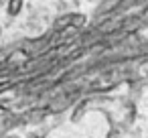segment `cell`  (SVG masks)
Listing matches in <instances>:
<instances>
[{"mask_svg":"<svg viewBox=\"0 0 148 138\" xmlns=\"http://www.w3.org/2000/svg\"><path fill=\"white\" fill-rule=\"evenodd\" d=\"M97 110L101 112L112 128H124L128 124L134 122L136 116V108L132 102L124 100V97H110V95H87L85 100H79L73 108V116L71 122H77L79 118H83L87 112Z\"/></svg>","mask_w":148,"mask_h":138,"instance_id":"cell-1","label":"cell"},{"mask_svg":"<svg viewBox=\"0 0 148 138\" xmlns=\"http://www.w3.org/2000/svg\"><path fill=\"white\" fill-rule=\"evenodd\" d=\"M87 19L81 14V12H67V14H61L55 19L53 23V33L55 35H61L65 31H81L85 27Z\"/></svg>","mask_w":148,"mask_h":138,"instance_id":"cell-2","label":"cell"},{"mask_svg":"<svg viewBox=\"0 0 148 138\" xmlns=\"http://www.w3.org/2000/svg\"><path fill=\"white\" fill-rule=\"evenodd\" d=\"M75 104H77V93H73V91H61L55 97H51L43 110L47 114H61V112H65L69 108H75Z\"/></svg>","mask_w":148,"mask_h":138,"instance_id":"cell-3","label":"cell"},{"mask_svg":"<svg viewBox=\"0 0 148 138\" xmlns=\"http://www.w3.org/2000/svg\"><path fill=\"white\" fill-rule=\"evenodd\" d=\"M124 2V0H101V2L97 4V8H95V14L97 16H106V14H116V10H118V6Z\"/></svg>","mask_w":148,"mask_h":138,"instance_id":"cell-4","label":"cell"},{"mask_svg":"<svg viewBox=\"0 0 148 138\" xmlns=\"http://www.w3.org/2000/svg\"><path fill=\"white\" fill-rule=\"evenodd\" d=\"M23 4H25V0H8L6 2V14L8 16H18L23 12Z\"/></svg>","mask_w":148,"mask_h":138,"instance_id":"cell-5","label":"cell"},{"mask_svg":"<svg viewBox=\"0 0 148 138\" xmlns=\"http://www.w3.org/2000/svg\"><path fill=\"white\" fill-rule=\"evenodd\" d=\"M0 138H18V136H12V134H4V136H0Z\"/></svg>","mask_w":148,"mask_h":138,"instance_id":"cell-6","label":"cell"}]
</instances>
